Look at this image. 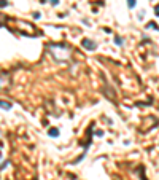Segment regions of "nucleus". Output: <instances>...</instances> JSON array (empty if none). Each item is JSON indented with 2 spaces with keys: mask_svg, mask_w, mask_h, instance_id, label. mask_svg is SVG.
<instances>
[{
  "mask_svg": "<svg viewBox=\"0 0 159 180\" xmlns=\"http://www.w3.org/2000/svg\"><path fill=\"white\" fill-rule=\"evenodd\" d=\"M115 43L118 45V46H121V45L124 43V40H123V38H121V37H115Z\"/></svg>",
  "mask_w": 159,
  "mask_h": 180,
  "instance_id": "6e6552de",
  "label": "nucleus"
},
{
  "mask_svg": "<svg viewBox=\"0 0 159 180\" xmlns=\"http://www.w3.org/2000/svg\"><path fill=\"white\" fill-rule=\"evenodd\" d=\"M0 108H3V110H10V108H11V104L7 102V100H0Z\"/></svg>",
  "mask_w": 159,
  "mask_h": 180,
  "instance_id": "39448f33",
  "label": "nucleus"
},
{
  "mask_svg": "<svg viewBox=\"0 0 159 180\" xmlns=\"http://www.w3.org/2000/svg\"><path fill=\"white\" fill-rule=\"evenodd\" d=\"M147 27H150V29H158V30H159V27L156 26V22H148Z\"/></svg>",
  "mask_w": 159,
  "mask_h": 180,
  "instance_id": "1a4fd4ad",
  "label": "nucleus"
},
{
  "mask_svg": "<svg viewBox=\"0 0 159 180\" xmlns=\"http://www.w3.org/2000/svg\"><path fill=\"white\" fill-rule=\"evenodd\" d=\"M7 5H8L7 0H0V8H2V7H7Z\"/></svg>",
  "mask_w": 159,
  "mask_h": 180,
  "instance_id": "9d476101",
  "label": "nucleus"
},
{
  "mask_svg": "<svg viewBox=\"0 0 159 180\" xmlns=\"http://www.w3.org/2000/svg\"><path fill=\"white\" fill-rule=\"evenodd\" d=\"M0 160H2V152H0Z\"/></svg>",
  "mask_w": 159,
  "mask_h": 180,
  "instance_id": "4468645a",
  "label": "nucleus"
},
{
  "mask_svg": "<svg viewBox=\"0 0 159 180\" xmlns=\"http://www.w3.org/2000/svg\"><path fill=\"white\" fill-rule=\"evenodd\" d=\"M48 2H49L51 5H57V3H59V0H48Z\"/></svg>",
  "mask_w": 159,
  "mask_h": 180,
  "instance_id": "f8f14e48",
  "label": "nucleus"
},
{
  "mask_svg": "<svg viewBox=\"0 0 159 180\" xmlns=\"http://www.w3.org/2000/svg\"><path fill=\"white\" fill-rule=\"evenodd\" d=\"M8 164H10V163H8V161H5V163H3V164H2V166H0V171H3V169H5V167H7Z\"/></svg>",
  "mask_w": 159,
  "mask_h": 180,
  "instance_id": "9b49d317",
  "label": "nucleus"
},
{
  "mask_svg": "<svg viewBox=\"0 0 159 180\" xmlns=\"http://www.w3.org/2000/svg\"><path fill=\"white\" fill-rule=\"evenodd\" d=\"M135 5H137V0H127V7L129 8H134Z\"/></svg>",
  "mask_w": 159,
  "mask_h": 180,
  "instance_id": "0eeeda50",
  "label": "nucleus"
},
{
  "mask_svg": "<svg viewBox=\"0 0 159 180\" xmlns=\"http://www.w3.org/2000/svg\"><path fill=\"white\" fill-rule=\"evenodd\" d=\"M18 29L22 35H35L37 30L34 29V26H30L29 22H24V21H19L18 22Z\"/></svg>",
  "mask_w": 159,
  "mask_h": 180,
  "instance_id": "f03ea898",
  "label": "nucleus"
},
{
  "mask_svg": "<svg viewBox=\"0 0 159 180\" xmlns=\"http://www.w3.org/2000/svg\"><path fill=\"white\" fill-rule=\"evenodd\" d=\"M48 134H49L51 137H57V136H59V129L53 128V129H49V131H48Z\"/></svg>",
  "mask_w": 159,
  "mask_h": 180,
  "instance_id": "423d86ee",
  "label": "nucleus"
},
{
  "mask_svg": "<svg viewBox=\"0 0 159 180\" xmlns=\"http://www.w3.org/2000/svg\"><path fill=\"white\" fill-rule=\"evenodd\" d=\"M154 15H156V16H159V5L154 8Z\"/></svg>",
  "mask_w": 159,
  "mask_h": 180,
  "instance_id": "ddd939ff",
  "label": "nucleus"
},
{
  "mask_svg": "<svg viewBox=\"0 0 159 180\" xmlns=\"http://www.w3.org/2000/svg\"><path fill=\"white\" fill-rule=\"evenodd\" d=\"M49 53L59 62H67L72 56V48L65 43H57V45H49Z\"/></svg>",
  "mask_w": 159,
  "mask_h": 180,
  "instance_id": "f257e3e1",
  "label": "nucleus"
},
{
  "mask_svg": "<svg viewBox=\"0 0 159 180\" xmlns=\"http://www.w3.org/2000/svg\"><path fill=\"white\" fill-rule=\"evenodd\" d=\"M10 86V75L8 73H0V91Z\"/></svg>",
  "mask_w": 159,
  "mask_h": 180,
  "instance_id": "20e7f679",
  "label": "nucleus"
},
{
  "mask_svg": "<svg viewBox=\"0 0 159 180\" xmlns=\"http://www.w3.org/2000/svg\"><path fill=\"white\" fill-rule=\"evenodd\" d=\"M81 46L86 48L87 51H94V49L97 48V43L92 42V40H89V38H83V40H81Z\"/></svg>",
  "mask_w": 159,
  "mask_h": 180,
  "instance_id": "7ed1b4c3",
  "label": "nucleus"
}]
</instances>
